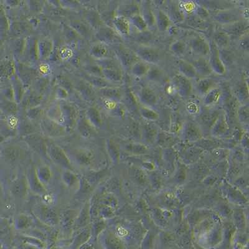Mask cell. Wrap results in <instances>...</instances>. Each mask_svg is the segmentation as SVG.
Returning <instances> with one entry per match:
<instances>
[{
    "instance_id": "cell-1",
    "label": "cell",
    "mask_w": 249,
    "mask_h": 249,
    "mask_svg": "<svg viewBox=\"0 0 249 249\" xmlns=\"http://www.w3.org/2000/svg\"><path fill=\"white\" fill-rule=\"evenodd\" d=\"M134 53L138 59L149 65H159L161 61V51L152 45H138Z\"/></svg>"
},
{
    "instance_id": "cell-2",
    "label": "cell",
    "mask_w": 249,
    "mask_h": 249,
    "mask_svg": "<svg viewBox=\"0 0 249 249\" xmlns=\"http://www.w3.org/2000/svg\"><path fill=\"white\" fill-rule=\"evenodd\" d=\"M222 110L218 107L205 108L202 107L201 112L196 117V122L201 129L204 138V134H210L211 129L219 116Z\"/></svg>"
},
{
    "instance_id": "cell-3",
    "label": "cell",
    "mask_w": 249,
    "mask_h": 249,
    "mask_svg": "<svg viewBox=\"0 0 249 249\" xmlns=\"http://www.w3.org/2000/svg\"><path fill=\"white\" fill-rule=\"evenodd\" d=\"M181 139L183 143L194 144L203 139L204 135L196 122L186 121L184 122L180 131Z\"/></svg>"
},
{
    "instance_id": "cell-4",
    "label": "cell",
    "mask_w": 249,
    "mask_h": 249,
    "mask_svg": "<svg viewBox=\"0 0 249 249\" xmlns=\"http://www.w3.org/2000/svg\"><path fill=\"white\" fill-rule=\"evenodd\" d=\"M211 19L219 26L226 25L244 20L241 15V8L237 6L215 13L212 15Z\"/></svg>"
},
{
    "instance_id": "cell-5",
    "label": "cell",
    "mask_w": 249,
    "mask_h": 249,
    "mask_svg": "<svg viewBox=\"0 0 249 249\" xmlns=\"http://www.w3.org/2000/svg\"><path fill=\"white\" fill-rule=\"evenodd\" d=\"M171 82L178 97L186 100L192 97L194 87L193 81L190 79L177 73L171 79Z\"/></svg>"
},
{
    "instance_id": "cell-6",
    "label": "cell",
    "mask_w": 249,
    "mask_h": 249,
    "mask_svg": "<svg viewBox=\"0 0 249 249\" xmlns=\"http://www.w3.org/2000/svg\"><path fill=\"white\" fill-rule=\"evenodd\" d=\"M231 131L228 118L222 109L219 116L211 129L210 135L213 139H226L230 138Z\"/></svg>"
},
{
    "instance_id": "cell-7",
    "label": "cell",
    "mask_w": 249,
    "mask_h": 249,
    "mask_svg": "<svg viewBox=\"0 0 249 249\" xmlns=\"http://www.w3.org/2000/svg\"><path fill=\"white\" fill-rule=\"evenodd\" d=\"M135 93V92H134ZM139 105L155 108L159 103V97L156 91L150 86H142L135 93Z\"/></svg>"
},
{
    "instance_id": "cell-8",
    "label": "cell",
    "mask_w": 249,
    "mask_h": 249,
    "mask_svg": "<svg viewBox=\"0 0 249 249\" xmlns=\"http://www.w3.org/2000/svg\"><path fill=\"white\" fill-rule=\"evenodd\" d=\"M188 46L196 57L208 58L210 52V41L199 34L193 35L190 39Z\"/></svg>"
},
{
    "instance_id": "cell-9",
    "label": "cell",
    "mask_w": 249,
    "mask_h": 249,
    "mask_svg": "<svg viewBox=\"0 0 249 249\" xmlns=\"http://www.w3.org/2000/svg\"><path fill=\"white\" fill-rule=\"evenodd\" d=\"M178 152L181 161L187 164H194L198 161L205 151L202 150L195 144L184 143Z\"/></svg>"
},
{
    "instance_id": "cell-10",
    "label": "cell",
    "mask_w": 249,
    "mask_h": 249,
    "mask_svg": "<svg viewBox=\"0 0 249 249\" xmlns=\"http://www.w3.org/2000/svg\"><path fill=\"white\" fill-rule=\"evenodd\" d=\"M210 52L208 57L213 74L219 76H224L226 74L228 69L222 62L220 50L210 40Z\"/></svg>"
},
{
    "instance_id": "cell-11",
    "label": "cell",
    "mask_w": 249,
    "mask_h": 249,
    "mask_svg": "<svg viewBox=\"0 0 249 249\" xmlns=\"http://www.w3.org/2000/svg\"><path fill=\"white\" fill-rule=\"evenodd\" d=\"M219 27L230 36L231 41H237L249 33V23L245 20H241L226 25L219 26Z\"/></svg>"
},
{
    "instance_id": "cell-12",
    "label": "cell",
    "mask_w": 249,
    "mask_h": 249,
    "mask_svg": "<svg viewBox=\"0 0 249 249\" xmlns=\"http://www.w3.org/2000/svg\"><path fill=\"white\" fill-rule=\"evenodd\" d=\"M222 192L228 201L237 206L245 205L248 203L245 195L242 194L241 190H238L235 186L231 185L228 181L222 184Z\"/></svg>"
},
{
    "instance_id": "cell-13",
    "label": "cell",
    "mask_w": 249,
    "mask_h": 249,
    "mask_svg": "<svg viewBox=\"0 0 249 249\" xmlns=\"http://www.w3.org/2000/svg\"><path fill=\"white\" fill-rule=\"evenodd\" d=\"M160 129L154 122L143 121L140 124V139L147 146L155 143Z\"/></svg>"
},
{
    "instance_id": "cell-14",
    "label": "cell",
    "mask_w": 249,
    "mask_h": 249,
    "mask_svg": "<svg viewBox=\"0 0 249 249\" xmlns=\"http://www.w3.org/2000/svg\"><path fill=\"white\" fill-rule=\"evenodd\" d=\"M223 90L221 84H219L201 98L202 106L205 108L217 107L219 104L223 101Z\"/></svg>"
},
{
    "instance_id": "cell-15",
    "label": "cell",
    "mask_w": 249,
    "mask_h": 249,
    "mask_svg": "<svg viewBox=\"0 0 249 249\" xmlns=\"http://www.w3.org/2000/svg\"><path fill=\"white\" fill-rule=\"evenodd\" d=\"M195 81L194 92L201 98L220 84L219 81L212 76L198 78Z\"/></svg>"
},
{
    "instance_id": "cell-16",
    "label": "cell",
    "mask_w": 249,
    "mask_h": 249,
    "mask_svg": "<svg viewBox=\"0 0 249 249\" xmlns=\"http://www.w3.org/2000/svg\"><path fill=\"white\" fill-rule=\"evenodd\" d=\"M163 10L165 11L173 25H181L184 23L186 16L180 9L178 1H166Z\"/></svg>"
},
{
    "instance_id": "cell-17",
    "label": "cell",
    "mask_w": 249,
    "mask_h": 249,
    "mask_svg": "<svg viewBox=\"0 0 249 249\" xmlns=\"http://www.w3.org/2000/svg\"><path fill=\"white\" fill-rule=\"evenodd\" d=\"M115 52H116L120 63L126 70H130L133 64L139 60L135 55L134 51H131L125 47L117 46L115 48Z\"/></svg>"
},
{
    "instance_id": "cell-18",
    "label": "cell",
    "mask_w": 249,
    "mask_h": 249,
    "mask_svg": "<svg viewBox=\"0 0 249 249\" xmlns=\"http://www.w3.org/2000/svg\"><path fill=\"white\" fill-rule=\"evenodd\" d=\"M233 97L240 104L249 103L248 78L243 79L235 84L234 88L231 89Z\"/></svg>"
},
{
    "instance_id": "cell-19",
    "label": "cell",
    "mask_w": 249,
    "mask_h": 249,
    "mask_svg": "<svg viewBox=\"0 0 249 249\" xmlns=\"http://www.w3.org/2000/svg\"><path fill=\"white\" fill-rule=\"evenodd\" d=\"M140 13L147 24L149 30L155 28V8L152 1H140Z\"/></svg>"
},
{
    "instance_id": "cell-20",
    "label": "cell",
    "mask_w": 249,
    "mask_h": 249,
    "mask_svg": "<svg viewBox=\"0 0 249 249\" xmlns=\"http://www.w3.org/2000/svg\"><path fill=\"white\" fill-rule=\"evenodd\" d=\"M178 238L173 232L161 231L158 233L156 249H168L178 246Z\"/></svg>"
},
{
    "instance_id": "cell-21",
    "label": "cell",
    "mask_w": 249,
    "mask_h": 249,
    "mask_svg": "<svg viewBox=\"0 0 249 249\" xmlns=\"http://www.w3.org/2000/svg\"><path fill=\"white\" fill-rule=\"evenodd\" d=\"M173 25L165 11L155 8V28L160 33H167Z\"/></svg>"
},
{
    "instance_id": "cell-22",
    "label": "cell",
    "mask_w": 249,
    "mask_h": 249,
    "mask_svg": "<svg viewBox=\"0 0 249 249\" xmlns=\"http://www.w3.org/2000/svg\"><path fill=\"white\" fill-rule=\"evenodd\" d=\"M191 62L199 78L211 77L213 74L208 58L196 57Z\"/></svg>"
},
{
    "instance_id": "cell-23",
    "label": "cell",
    "mask_w": 249,
    "mask_h": 249,
    "mask_svg": "<svg viewBox=\"0 0 249 249\" xmlns=\"http://www.w3.org/2000/svg\"><path fill=\"white\" fill-rule=\"evenodd\" d=\"M112 24L115 30L121 36L127 37L130 35L132 28L129 19L116 15L112 19Z\"/></svg>"
},
{
    "instance_id": "cell-24",
    "label": "cell",
    "mask_w": 249,
    "mask_h": 249,
    "mask_svg": "<svg viewBox=\"0 0 249 249\" xmlns=\"http://www.w3.org/2000/svg\"><path fill=\"white\" fill-rule=\"evenodd\" d=\"M200 5L204 6L207 10L210 11V12L215 13L220 12V11L226 10V9L236 7L235 5V2L229 1H197Z\"/></svg>"
},
{
    "instance_id": "cell-25",
    "label": "cell",
    "mask_w": 249,
    "mask_h": 249,
    "mask_svg": "<svg viewBox=\"0 0 249 249\" xmlns=\"http://www.w3.org/2000/svg\"><path fill=\"white\" fill-rule=\"evenodd\" d=\"M177 70L179 74L188 78L191 81H196L198 76L191 62L187 60L179 58L177 62Z\"/></svg>"
},
{
    "instance_id": "cell-26",
    "label": "cell",
    "mask_w": 249,
    "mask_h": 249,
    "mask_svg": "<svg viewBox=\"0 0 249 249\" xmlns=\"http://www.w3.org/2000/svg\"><path fill=\"white\" fill-rule=\"evenodd\" d=\"M211 41L219 50L229 48L232 41L230 36L219 26L213 30Z\"/></svg>"
},
{
    "instance_id": "cell-27",
    "label": "cell",
    "mask_w": 249,
    "mask_h": 249,
    "mask_svg": "<svg viewBox=\"0 0 249 249\" xmlns=\"http://www.w3.org/2000/svg\"><path fill=\"white\" fill-rule=\"evenodd\" d=\"M140 13V1H124L118 10V15L130 19L133 16Z\"/></svg>"
},
{
    "instance_id": "cell-28",
    "label": "cell",
    "mask_w": 249,
    "mask_h": 249,
    "mask_svg": "<svg viewBox=\"0 0 249 249\" xmlns=\"http://www.w3.org/2000/svg\"><path fill=\"white\" fill-rule=\"evenodd\" d=\"M155 143L164 148H171L179 143V139L175 134L166 131L160 130L158 133Z\"/></svg>"
},
{
    "instance_id": "cell-29",
    "label": "cell",
    "mask_w": 249,
    "mask_h": 249,
    "mask_svg": "<svg viewBox=\"0 0 249 249\" xmlns=\"http://www.w3.org/2000/svg\"><path fill=\"white\" fill-rule=\"evenodd\" d=\"M248 247V233L246 231H235L231 242V249H244Z\"/></svg>"
},
{
    "instance_id": "cell-30",
    "label": "cell",
    "mask_w": 249,
    "mask_h": 249,
    "mask_svg": "<svg viewBox=\"0 0 249 249\" xmlns=\"http://www.w3.org/2000/svg\"><path fill=\"white\" fill-rule=\"evenodd\" d=\"M164 78V71L159 65H150L144 79L150 83L160 84L163 82Z\"/></svg>"
},
{
    "instance_id": "cell-31",
    "label": "cell",
    "mask_w": 249,
    "mask_h": 249,
    "mask_svg": "<svg viewBox=\"0 0 249 249\" xmlns=\"http://www.w3.org/2000/svg\"><path fill=\"white\" fill-rule=\"evenodd\" d=\"M138 112L139 113L140 116L144 121L155 123L156 122L160 120V113L155 108L139 105Z\"/></svg>"
},
{
    "instance_id": "cell-32",
    "label": "cell",
    "mask_w": 249,
    "mask_h": 249,
    "mask_svg": "<svg viewBox=\"0 0 249 249\" xmlns=\"http://www.w3.org/2000/svg\"><path fill=\"white\" fill-rule=\"evenodd\" d=\"M150 66L145 62L138 60L133 64L129 71L133 77L137 78V79H143V78H145L147 74Z\"/></svg>"
},
{
    "instance_id": "cell-33",
    "label": "cell",
    "mask_w": 249,
    "mask_h": 249,
    "mask_svg": "<svg viewBox=\"0 0 249 249\" xmlns=\"http://www.w3.org/2000/svg\"><path fill=\"white\" fill-rule=\"evenodd\" d=\"M125 102L126 107L132 112H138L139 104L137 101L134 92L130 88H126L124 90L123 97Z\"/></svg>"
},
{
    "instance_id": "cell-34",
    "label": "cell",
    "mask_w": 249,
    "mask_h": 249,
    "mask_svg": "<svg viewBox=\"0 0 249 249\" xmlns=\"http://www.w3.org/2000/svg\"><path fill=\"white\" fill-rule=\"evenodd\" d=\"M104 79L110 83H121L123 81L124 75L120 68L102 70Z\"/></svg>"
},
{
    "instance_id": "cell-35",
    "label": "cell",
    "mask_w": 249,
    "mask_h": 249,
    "mask_svg": "<svg viewBox=\"0 0 249 249\" xmlns=\"http://www.w3.org/2000/svg\"><path fill=\"white\" fill-rule=\"evenodd\" d=\"M100 93L106 99L114 100L119 101L123 97L124 90L115 87H108V88L101 89Z\"/></svg>"
},
{
    "instance_id": "cell-36",
    "label": "cell",
    "mask_w": 249,
    "mask_h": 249,
    "mask_svg": "<svg viewBox=\"0 0 249 249\" xmlns=\"http://www.w3.org/2000/svg\"><path fill=\"white\" fill-rule=\"evenodd\" d=\"M185 109L189 115L196 117L198 116L202 111L201 102H199L198 99L192 98V97L189 98L186 102Z\"/></svg>"
},
{
    "instance_id": "cell-37",
    "label": "cell",
    "mask_w": 249,
    "mask_h": 249,
    "mask_svg": "<svg viewBox=\"0 0 249 249\" xmlns=\"http://www.w3.org/2000/svg\"><path fill=\"white\" fill-rule=\"evenodd\" d=\"M188 48V44L184 40L177 39L170 44V50L173 55L180 58L186 54Z\"/></svg>"
},
{
    "instance_id": "cell-38",
    "label": "cell",
    "mask_w": 249,
    "mask_h": 249,
    "mask_svg": "<svg viewBox=\"0 0 249 249\" xmlns=\"http://www.w3.org/2000/svg\"><path fill=\"white\" fill-rule=\"evenodd\" d=\"M157 234L151 231H147L140 242L139 249H156Z\"/></svg>"
},
{
    "instance_id": "cell-39",
    "label": "cell",
    "mask_w": 249,
    "mask_h": 249,
    "mask_svg": "<svg viewBox=\"0 0 249 249\" xmlns=\"http://www.w3.org/2000/svg\"><path fill=\"white\" fill-rule=\"evenodd\" d=\"M236 118L240 125H248L249 121V103L240 104L237 109Z\"/></svg>"
},
{
    "instance_id": "cell-40",
    "label": "cell",
    "mask_w": 249,
    "mask_h": 249,
    "mask_svg": "<svg viewBox=\"0 0 249 249\" xmlns=\"http://www.w3.org/2000/svg\"><path fill=\"white\" fill-rule=\"evenodd\" d=\"M232 217L233 225L237 231H246L245 213L241 209H237L232 211Z\"/></svg>"
},
{
    "instance_id": "cell-41",
    "label": "cell",
    "mask_w": 249,
    "mask_h": 249,
    "mask_svg": "<svg viewBox=\"0 0 249 249\" xmlns=\"http://www.w3.org/2000/svg\"><path fill=\"white\" fill-rule=\"evenodd\" d=\"M129 20H130L132 28H134L137 33L143 32V31L149 30L147 24L140 13L133 16Z\"/></svg>"
},
{
    "instance_id": "cell-42",
    "label": "cell",
    "mask_w": 249,
    "mask_h": 249,
    "mask_svg": "<svg viewBox=\"0 0 249 249\" xmlns=\"http://www.w3.org/2000/svg\"><path fill=\"white\" fill-rule=\"evenodd\" d=\"M206 21H202L196 15L193 14L186 16L185 20L183 24H185L186 26L191 28L202 30V28H206Z\"/></svg>"
},
{
    "instance_id": "cell-43",
    "label": "cell",
    "mask_w": 249,
    "mask_h": 249,
    "mask_svg": "<svg viewBox=\"0 0 249 249\" xmlns=\"http://www.w3.org/2000/svg\"><path fill=\"white\" fill-rule=\"evenodd\" d=\"M116 35L115 31L108 27L102 28L98 33L99 38L105 43H112L115 41Z\"/></svg>"
},
{
    "instance_id": "cell-44",
    "label": "cell",
    "mask_w": 249,
    "mask_h": 249,
    "mask_svg": "<svg viewBox=\"0 0 249 249\" xmlns=\"http://www.w3.org/2000/svg\"><path fill=\"white\" fill-rule=\"evenodd\" d=\"M153 39V35L150 30L137 33L134 37V41L136 42L138 45H150Z\"/></svg>"
},
{
    "instance_id": "cell-45",
    "label": "cell",
    "mask_w": 249,
    "mask_h": 249,
    "mask_svg": "<svg viewBox=\"0 0 249 249\" xmlns=\"http://www.w3.org/2000/svg\"><path fill=\"white\" fill-rule=\"evenodd\" d=\"M180 9L185 16L195 14L198 3L195 1H178Z\"/></svg>"
},
{
    "instance_id": "cell-46",
    "label": "cell",
    "mask_w": 249,
    "mask_h": 249,
    "mask_svg": "<svg viewBox=\"0 0 249 249\" xmlns=\"http://www.w3.org/2000/svg\"><path fill=\"white\" fill-rule=\"evenodd\" d=\"M92 54L95 57L100 59L111 58L110 51L105 44H98L93 47L92 50Z\"/></svg>"
},
{
    "instance_id": "cell-47",
    "label": "cell",
    "mask_w": 249,
    "mask_h": 249,
    "mask_svg": "<svg viewBox=\"0 0 249 249\" xmlns=\"http://www.w3.org/2000/svg\"><path fill=\"white\" fill-rule=\"evenodd\" d=\"M88 81H89L90 83L93 84V86L101 89L108 88V87H112L111 83L107 81L106 79H103V77L95 76V75H90L88 76Z\"/></svg>"
},
{
    "instance_id": "cell-48",
    "label": "cell",
    "mask_w": 249,
    "mask_h": 249,
    "mask_svg": "<svg viewBox=\"0 0 249 249\" xmlns=\"http://www.w3.org/2000/svg\"><path fill=\"white\" fill-rule=\"evenodd\" d=\"M197 3H198V2H197ZM195 14L199 18L202 20V21L206 22L208 21L211 18V13L210 12V11L207 10L204 6L200 5L199 3Z\"/></svg>"
},
{
    "instance_id": "cell-49",
    "label": "cell",
    "mask_w": 249,
    "mask_h": 249,
    "mask_svg": "<svg viewBox=\"0 0 249 249\" xmlns=\"http://www.w3.org/2000/svg\"><path fill=\"white\" fill-rule=\"evenodd\" d=\"M39 51L40 53V56L43 57V58H46L48 57V55L50 54L51 51V43L49 41H42L39 43Z\"/></svg>"
},
{
    "instance_id": "cell-50",
    "label": "cell",
    "mask_w": 249,
    "mask_h": 249,
    "mask_svg": "<svg viewBox=\"0 0 249 249\" xmlns=\"http://www.w3.org/2000/svg\"><path fill=\"white\" fill-rule=\"evenodd\" d=\"M237 41L239 50L244 53H248L249 51V33L242 36Z\"/></svg>"
},
{
    "instance_id": "cell-51",
    "label": "cell",
    "mask_w": 249,
    "mask_h": 249,
    "mask_svg": "<svg viewBox=\"0 0 249 249\" xmlns=\"http://www.w3.org/2000/svg\"><path fill=\"white\" fill-rule=\"evenodd\" d=\"M193 244H194V246L196 249H206L203 248H202V247L199 246V245H197V244L195 243V242H193Z\"/></svg>"
},
{
    "instance_id": "cell-52",
    "label": "cell",
    "mask_w": 249,
    "mask_h": 249,
    "mask_svg": "<svg viewBox=\"0 0 249 249\" xmlns=\"http://www.w3.org/2000/svg\"><path fill=\"white\" fill-rule=\"evenodd\" d=\"M184 249H196L194 246V244H192V245H191L190 246L187 247L186 248Z\"/></svg>"
},
{
    "instance_id": "cell-53",
    "label": "cell",
    "mask_w": 249,
    "mask_h": 249,
    "mask_svg": "<svg viewBox=\"0 0 249 249\" xmlns=\"http://www.w3.org/2000/svg\"><path fill=\"white\" fill-rule=\"evenodd\" d=\"M168 249H181V248H179L178 246H175L173 247V248H171Z\"/></svg>"
},
{
    "instance_id": "cell-54",
    "label": "cell",
    "mask_w": 249,
    "mask_h": 249,
    "mask_svg": "<svg viewBox=\"0 0 249 249\" xmlns=\"http://www.w3.org/2000/svg\"><path fill=\"white\" fill-rule=\"evenodd\" d=\"M249 249V247H248V248H246V249Z\"/></svg>"
}]
</instances>
